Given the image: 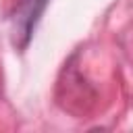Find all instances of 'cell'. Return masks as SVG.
I'll use <instances>...</instances> for the list:
<instances>
[{
    "label": "cell",
    "instance_id": "cell-1",
    "mask_svg": "<svg viewBox=\"0 0 133 133\" xmlns=\"http://www.w3.org/2000/svg\"><path fill=\"white\" fill-rule=\"evenodd\" d=\"M48 0H21L12 15V44L17 48H25L33 35V29L46 10Z\"/></svg>",
    "mask_w": 133,
    "mask_h": 133
}]
</instances>
